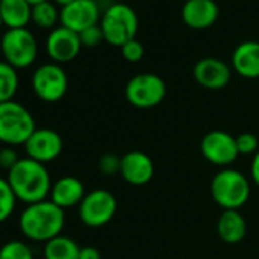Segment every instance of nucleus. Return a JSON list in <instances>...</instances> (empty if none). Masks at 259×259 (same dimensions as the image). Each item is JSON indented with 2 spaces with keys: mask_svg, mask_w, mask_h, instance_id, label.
<instances>
[{
  "mask_svg": "<svg viewBox=\"0 0 259 259\" xmlns=\"http://www.w3.org/2000/svg\"><path fill=\"white\" fill-rule=\"evenodd\" d=\"M7 180L19 201L25 204L38 203L49 198L52 180L46 165L23 157L8 171Z\"/></svg>",
  "mask_w": 259,
  "mask_h": 259,
  "instance_id": "1",
  "label": "nucleus"
},
{
  "mask_svg": "<svg viewBox=\"0 0 259 259\" xmlns=\"http://www.w3.org/2000/svg\"><path fill=\"white\" fill-rule=\"evenodd\" d=\"M64 223V209L58 207L49 198L26 204L19 218L20 232L34 242H48L61 235Z\"/></svg>",
  "mask_w": 259,
  "mask_h": 259,
  "instance_id": "2",
  "label": "nucleus"
},
{
  "mask_svg": "<svg viewBox=\"0 0 259 259\" xmlns=\"http://www.w3.org/2000/svg\"><path fill=\"white\" fill-rule=\"evenodd\" d=\"M37 130L32 113L17 101L0 104V142L7 147L25 145Z\"/></svg>",
  "mask_w": 259,
  "mask_h": 259,
  "instance_id": "3",
  "label": "nucleus"
},
{
  "mask_svg": "<svg viewBox=\"0 0 259 259\" xmlns=\"http://www.w3.org/2000/svg\"><path fill=\"white\" fill-rule=\"evenodd\" d=\"M250 182L238 169L224 168L217 172L210 183L213 201L224 210H238L250 198Z\"/></svg>",
  "mask_w": 259,
  "mask_h": 259,
  "instance_id": "4",
  "label": "nucleus"
},
{
  "mask_svg": "<svg viewBox=\"0 0 259 259\" xmlns=\"http://www.w3.org/2000/svg\"><path fill=\"white\" fill-rule=\"evenodd\" d=\"M99 26L104 34V41L122 48L130 40H135L139 29V19L136 11L125 4L110 5L101 17Z\"/></svg>",
  "mask_w": 259,
  "mask_h": 259,
  "instance_id": "5",
  "label": "nucleus"
},
{
  "mask_svg": "<svg viewBox=\"0 0 259 259\" xmlns=\"http://www.w3.org/2000/svg\"><path fill=\"white\" fill-rule=\"evenodd\" d=\"M0 51L8 64L14 69H26L32 66L38 55V45L31 31L8 29L0 40Z\"/></svg>",
  "mask_w": 259,
  "mask_h": 259,
  "instance_id": "6",
  "label": "nucleus"
},
{
  "mask_svg": "<svg viewBox=\"0 0 259 259\" xmlns=\"http://www.w3.org/2000/svg\"><path fill=\"white\" fill-rule=\"evenodd\" d=\"M166 96V84L156 73H139L126 82L125 98L136 108H153Z\"/></svg>",
  "mask_w": 259,
  "mask_h": 259,
  "instance_id": "7",
  "label": "nucleus"
},
{
  "mask_svg": "<svg viewBox=\"0 0 259 259\" xmlns=\"http://www.w3.org/2000/svg\"><path fill=\"white\" fill-rule=\"evenodd\" d=\"M117 210L116 197L105 189H95L85 194L78 206L79 220L89 227H102L108 224Z\"/></svg>",
  "mask_w": 259,
  "mask_h": 259,
  "instance_id": "8",
  "label": "nucleus"
},
{
  "mask_svg": "<svg viewBox=\"0 0 259 259\" xmlns=\"http://www.w3.org/2000/svg\"><path fill=\"white\" fill-rule=\"evenodd\" d=\"M69 87L64 69L57 63H48L35 69L32 75V89L43 102H58Z\"/></svg>",
  "mask_w": 259,
  "mask_h": 259,
  "instance_id": "9",
  "label": "nucleus"
},
{
  "mask_svg": "<svg viewBox=\"0 0 259 259\" xmlns=\"http://www.w3.org/2000/svg\"><path fill=\"white\" fill-rule=\"evenodd\" d=\"M200 150L209 163L221 168H227L239 156L235 136L223 132V130H213V132L206 133L201 139Z\"/></svg>",
  "mask_w": 259,
  "mask_h": 259,
  "instance_id": "10",
  "label": "nucleus"
},
{
  "mask_svg": "<svg viewBox=\"0 0 259 259\" xmlns=\"http://www.w3.org/2000/svg\"><path fill=\"white\" fill-rule=\"evenodd\" d=\"M26 156L43 165L54 162L63 151L61 136L51 128H37L25 144Z\"/></svg>",
  "mask_w": 259,
  "mask_h": 259,
  "instance_id": "11",
  "label": "nucleus"
},
{
  "mask_svg": "<svg viewBox=\"0 0 259 259\" xmlns=\"http://www.w3.org/2000/svg\"><path fill=\"white\" fill-rule=\"evenodd\" d=\"M61 26L81 34L82 31L99 25V7L95 0H75L73 4L61 8Z\"/></svg>",
  "mask_w": 259,
  "mask_h": 259,
  "instance_id": "12",
  "label": "nucleus"
},
{
  "mask_svg": "<svg viewBox=\"0 0 259 259\" xmlns=\"http://www.w3.org/2000/svg\"><path fill=\"white\" fill-rule=\"evenodd\" d=\"M82 48L79 34L60 26L51 31L46 38V52L57 64L75 60Z\"/></svg>",
  "mask_w": 259,
  "mask_h": 259,
  "instance_id": "13",
  "label": "nucleus"
},
{
  "mask_svg": "<svg viewBox=\"0 0 259 259\" xmlns=\"http://www.w3.org/2000/svg\"><path fill=\"white\" fill-rule=\"evenodd\" d=\"M192 75L197 84H200L201 87L207 90H220L229 84L232 70L224 61L213 57H207L197 61Z\"/></svg>",
  "mask_w": 259,
  "mask_h": 259,
  "instance_id": "14",
  "label": "nucleus"
},
{
  "mask_svg": "<svg viewBox=\"0 0 259 259\" xmlns=\"http://www.w3.org/2000/svg\"><path fill=\"white\" fill-rule=\"evenodd\" d=\"M120 176L130 185L144 186L154 176V163L151 157L142 151H130L122 157Z\"/></svg>",
  "mask_w": 259,
  "mask_h": 259,
  "instance_id": "15",
  "label": "nucleus"
},
{
  "mask_svg": "<svg viewBox=\"0 0 259 259\" xmlns=\"http://www.w3.org/2000/svg\"><path fill=\"white\" fill-rule=\"evenodd\" d=\"M220 10L215 0H186L182 7V20L191 29H207L218 20Z\"/></svg>",
  "mask_w": 259,
  "mask_h": 259,
  "instance_id": "16",
  "label": "nucleus"
},
{
  "mask_svg": "<svg viewBox=\"0 0 259 259\" xmlns=\"http://www.w3.org/2000/svg\"><path fill=\"white\" fill-rule=\"evenodd\" d=\"M84 197L85 189L82 182L72 176L61 177L55 183H52L49 194V200L64 210L73 206H79Z\"/></svg>",
  "mask_w": 259,
  "mask_h": 259,
  "instance_id": "17",
  "label": "nucleus"
},
{
  "mask_svg": "<svg viewBox=\"0 0 259 259\" xmlns=\"http://www.w3.org/2000/svg\"><path fill=\"white\" fill-rule=\"evenodd\" d=\"M232 66L245 79L259 78V41L248 40L239 43L232 54Z\"/></svg>",
  "mask_w": 259,
  "mask_h": 259,
  "instance_id": "18",
  "label": "nucleus"
},
{
  "mask_svg": "<svg viewBox=\"0 0 259 259\" xmlns=\"http://www.w3.org/2000/svg\"><path fill=\"white\" fill-rule=\"evenodd\" d=\"M217 233L226 244H238L247 235V223L239 210H223L217 220Z\"/></svg>",
  "mask_w": 259,
  "mask_h": 259,
  "instance_id": "19",
  "label": "nucleus"
},
{
  "mask_svg": "<svg viewBox=\"0 0 259 259\" xmlns=\"http://www.w3.org/2000/svg\"><path fill=\"white\" fill-rule=\"evenodd\" d=\"M0 16L8 29H22L32 20V5L28 0H0Z\"/></svg>",
  "mask_w": 259,
  "mask_h": 259,
  "instance_id": "20",
  "label": "nucleus"
},
{
  "mask_svg": "<svg viewBox=\"0 0 259 259\" xmlns=\"http://www.w3.org/2000/svg\"><path fill=\"white\" fill-rule=\"evenodd\" d=\"M79 250L76 241L69 236L58 235L54 239L45 242L43 257L45 259H79Z\"/></svg>",
  "mask_w": 259,
  "mask_h": 259,
  "instance_id": "21",
  "label": "nucleus"
},
{
  "mask_svg": "<svg viewBox=\"0 0 259 259\" xmlns=\"http://www.w3.org/2000/svg\"><path fill=\"white\" fill-rule=\"evenodd\" d=\"M19 90V75L7 61H0V104L13 101Z\"/></svg>",
  "mask_w": 259,
  "mask_h": 259,
  "instance_id": "22",
  "label": "nucleus"
},
{
  "mask_svg": "<svg viewBox=\"0 0 259 259\" xmlns=\"http://www.w3.org/2000/svg\"><path fill=\"white\" fill-rule=\"evenodd\" d=\"M60 20V13L49 0L32 7V22L43 29H51Z\"/></svg>",
  "mask_w": 259,
  "mask_h": 259,
  "instance_id": "23",
  "label": "nucleus"
},
{
  "mask_svg": "<svg viewBox=\"0 0 259 259\" xmlns=\"http://www.w3.org/2000/svg\"><path fill=\"white\" fill-rule=\"evenodd\" d=\"M17 197L7 179L0 177V224L5 223L16 210Z\"/></svg>",
  "mask_w": 259,
  "mask_h": 259,
  "instance_id": "24",
  "label": "nucleus"
},
{
  "mask_svg": "<svg viewBox=\"0 0 259 259\" xmlns=\"http://www.w3.org/2000/svg\"><path fill=\"white\" fill-rule=\"evenodd\" d=\"M0 259H34V251L25 241L11 239L0 245Z\"/></svg>",
  "mask_w": 259,
  "mask_h": 259,
  "instance_id": "25",
  "label": "nucleus"
},
{
  "mask_svg": "<svg viewBox=\"0 0 259 259\" xmlns=\"http://www.w3.org/2000/svg\"><path fill=\"white\" fill-rule=\"evenodd\" d=\"M236 139V147H238V153L248 156V154H256L259 151V141L253 133H241L238 136H235Z\"/></svg>",
  "mask_w": 259,
  "mask_h": 259,
  "instance_id": "26",
  "label": "nucleus"
},
{
  "mask_svg": "<svg viewBox=\"0 0 259 259\" xmlns=\"http://www.w3.org/2000/svg\"><path fill=\"white\" fill-rule=\"evenodd\" d=\"M120 162H122V157L113 153H107L99 157L98 166L104 176H116V174H120Z\"/></svg>",
  "mask_w": 259,
  "mask_h": 259,
  "instance_id": "27",
  "label": "nucleus"
},
{
  "mask_svg": "<svg viewBox=\"0 0 259 259\" xmlns=\"http://www.w3.org/2000/svg\"><path fill=\"white\" fill-rule=\"evenodd\" d=\"M120 52H122V57L130 61V63H138L144 58V54H145V49H144V45L139 41V40H130L128 43H125L122 48H120Z\"/></svg>",
  "mask_w": 259,
  "mask_h": 259,
  "instance_id": "28",
  "label": "nucleus"
},
{
  "mask_svg": "<svg viewBox=\"0 0 259 259\" xmlns=\"http://www.w3.org/2000/svg\"><path fill=\"white\" fill-rule=\"evenodd\" d=\"M79 38H81V43L82 46L85 48H95L98 46L101 41H104V34H102V29L99 25H95L85 31H82L79 34Z\"/></svg>",
  "mask_w": 259,
  "mask_h": 259,
  "instance_id": "29",
  "label": "nucleus"
},
{
  "mask_svg": "<svg viewBox=\"0 0 259 259\" xmlns=\"http://www.w3.org/2000/svg\"><path fill=\"white\" fill-rule=\"evenodd\" d=\"M20 159L22 157H19V153L14 150V147H5L0 150V166L7 171L14 168Z\"/></svg>",
  "mask_w": 259,
  "mask_h": 259,
  "instance_id": "30",
  "label": "nucleus"
},
{
  "mask_svg": "<svg viewBox=\"0 0 259 259\" xmlns=\"http://www.w3.org/2000/svg\"><path fill=\"white\" fill-rule=\"evenodd\" d=\"M79 259H101V253L98 248L92 245H85V247H81L79 250Z\"/></svg>",
  "mask_w": 259,
  "mask_h": 259,
  "instance_id": "31",
  "label": "nucleus"
},
{
  "mask_svg": "<svg viewBox=\"0 0 259 259\" xmlns=\"http://www.w3.org/2000/svg\"><path fill=\"white\" fill-rule=\"evenodd\" d=\"M250 176L254 185H257L259 188V151L253 156L251 163H250Z\"/></svg>",
  "mask_w": 259,
  "mask_h": 259,
  "instance_id": "32",
  "label": "nucleus"
},
{
  "mask_svg": "<svg viewBox=\"0 0 259 259\" xmlns=\"http://www.w3.org/2000/svg\"><path fill=\"white\" fill-rule=\"evenodd\" d=\"M54 2H55L57 5H60L61 8H64V7H67V5L73 4V2H75V0H54Z\"/></svg>",
  "mask_w": 259,
  "mask_h": 259,
  "instance_id": "33",
  "label": "nucleus"
},
{
  "mask_svg": "<svg viewBox=\"0 0 259 259\" xmlns=\"http://www.w3.org/2000/svg\"><path fill=\"white\" fill-rule=\"evenodd\" d=\"M28 2L34 7V5H38V4H41V2H46V0H28Z\"/></svg>",
  "mask_w": 259,
  "mask_h": 259,
  "instance_id": "34",
  "label": "nucleus"
},
{
  "mask_svg": "<svg viewBox=\"0 0 259 259\" xmlns=\"http://www.w3.org/2000/svg\"><path fill=\"white\" fill-rule=\"evenodd\" d=\"M4 26V22H2V16H0V28Z\"/></svg>",
  "mask_w": 259,
  "mask_h": 259,
  "instance_id": "35",
  "label": "nucleus"
}]
</instances>
